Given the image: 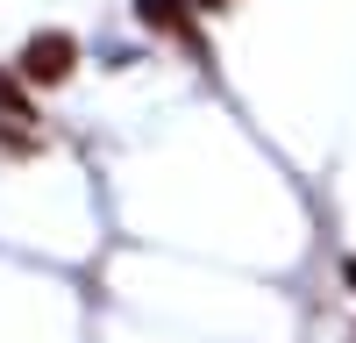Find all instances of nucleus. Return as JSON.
Segmentation results:
<instances>
[{
    "mask_svg": "<svg viewBox=\"0 0 356 343\" xmlns=\"http://www.w3.org/2000/svg\"><path fill=\"white\" fill-rule=\"evenodd\" d=\"M72 65H79V43L65 36V29H36V36L22 43V57H15V72H22L29 86H65Z\"/></svg>",
    "mask_w": 356,
    "mask_h": 343,
    "instance_id": "nucleus-1",
    "label": "nucleus"
},
{
    "mask_svg": "<svg viewBox=\"0 0 356 343\" xmlns=\"http://www.w3.org/2000/svg\"><path fill=\"white\" fill-rule=\"evenodd\" d=\"M136 22H143V29H157V36H186L193 0H136Z\"/></svg>",
    "mask_w": 356,
    "mask_h": 343,
    "instance_id": "nucleus-2",
    "label": "nucleus"
},
{
    "mask_svg": "<svg viewBox=\"0 0 356 343\" xmlns=\"http://www.w3.org/2000/svg\"><path fill=\"white\" fill-rule=\"evenodd\" d=\"M0 114H8V122H29V100H22V72H0Z\"/></svg>",
    "mask_w": 356,
    "mask_h": 343,
    "instance_id": "nucleus-3",
    "label": "nucleus"
},
{
    "mask_svg": "<svg viewBox=\"0 0 356 343\" xmlns=\"http://www.w3.org/2000/svg\"><path fill=\"white\" fill-rule=\"evenodd\" d=\"M193 8H207V15H214V8H235V0H193Z\"/></svg>",
    "mask_w": 356,
    "mask_h": 343,
    "instance_id": "nucleus-4",
    "label": "nucleus"
},
{
    "mask_svg": "<svg viewBox=\"0 0 356 343\" xmlns=\"http://www.w3.org/2000/svg\"><path fill=\"white\" fill-rule=\"evenodd\" d=\"M342 279H349V286H356V257H342Z\"/></svg>",
    "mask_w": 356,
    "mask_h": 343,
    "instance_id": "nucleus-5",
    "label": "nucleus"
}]
</instances>
